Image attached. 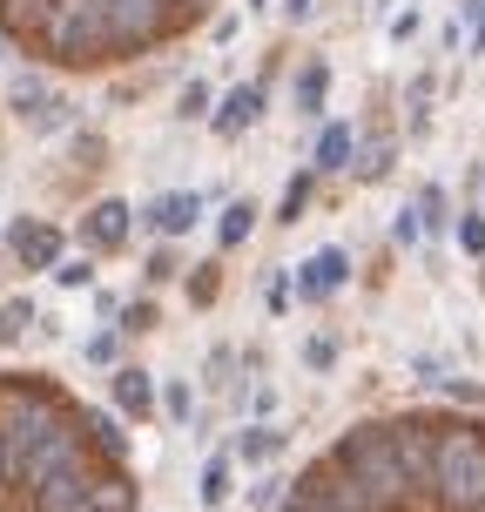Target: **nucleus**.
<instances>
[{
  "mask_svg": "<svg viewBox=\"0 0 485 512\" xmlns=\"http://www.w3.org/2000/svg\"><path fill=\"white\" fill-rule=\"evenodd\" d=\"M270 512H485V418L391 405L310 452Z\"/></svg>",
  "mask_w": 485,
  "mask_h": 512,
  "instance_id": "nucleus-1",
  "label": "nucleus"
},
{
  "mask_svg": "<svg viewBox=\"0 0 485 512\" xmlns=\"http://www.w3.org/2000/svg\"><path fill=\"white\" fill-rule=\"evenodd\" d=\"M7 243L21 250V263H54L61 256V230H48V223H14Z\"/></svg>",
  "mask_w": 485,
  "mask_h": 512,
  "instance_id": "nucleus-4",
  "label": "nucleus"
},
{
  "mask_svg": "<svg viewBox=\"0 0 485 512\" xmlns=\"http://www.w3.org/2000/svg\"><path fill=\"white\" fill-rule=\"evenodd\" d=\"M0 512H149L122 425L54 371H0Z\"/></svg>",
  "mask_w": 485,
  "mask_h": 512,
  "instance_id": "nucleus-2",
  "label": "nucleus"
},
{
  "mask_svg": "<svg viewBox=\"0 0 485 512\" xmlns=\"http://www.w3.org/2000/svg\"><path fill=\"white\" fill-rule=\"evenodd\" d=\"M182 223H196V196H169L155 209V230H182Z\"/></svg>",
  "mask_w": 485,
  "mask_h": 512,
  "instance_id": "nucleus-7",
  "label": "nucleus"
},
{
  "mask_svg": "<svg viewBox=\"0 0 485 512\" xmlns=\"http://www.w3.org/2000/svg\"><path fill=\"white\" fill-rule=\"evenodd\" d=\"M223 0H0V48L48 75H122L182 48Z\"/></svg>",
  "mask_w": 485,
  "mask_h": 512,
  "instance_id": "nucleus-3",
  "label": "nucleus"
},
{
  "mask_svg": "<svg viewBox=\"0 0 485 512\" xmlns=\"http://www.w3.org/2000/svg\"><path fill=\"white\" fill-rule=\"evenodd\" d=\"M115 405H122L128 418H149V405H155V384L142 378V371H122V378H115Z\"/></svg>",
  "mask_w": 485,
  "mask_h": 512,
  "instance_id": "nucleus-6",
  "label": "nucleus"
},
{
  "mask_svg": "<svg viewBox=\"0 0 485 512\" xmlns=\"http://www.w3.org/2000/svg\"><path fill=\"white\" fill-rule=\"evenodd\" d=\"M81 236H88L95 250H115V243L128 236V216H122V203H102L95 216H88V230H81Z\"/></svg>",
  "mask_w": 485,
  "mask_h": 512,
  "instance_id": "nucleus-5",
  "label": "nucleus"
},
{
  "mask_svg": "<svg viewBox=\"0 0 485 512\" xmlns=\"http://www.w3.org/2000/svg\"><path fill=\"white\" fill-rule=\"evenodd\" d=\"M344 142H351V135H344V128H331V135H324V162H344Z\"/></svg>",
  "mask_w": 485,
  "mask_h": 512,
  "instance_id": "nucleus-9",
  "label": "nucleus"
},
{
  "mask_svg": "<svg viewBox=\"0 0 485 512\" xmlns=\"http://www.w3.org/2000/svg\"><path fill=\"white\" fill-rule=\"evenodd\" d=\"M223 492H230V459H216L203 472V506H223Z\"/></svg>",
  "mask_w": 485,
  "mask_h": 512,
  "instance_id": "nucleus-8",
  "label": "nucleus"
},
{
  "mask_svg": "<svg viewBox=\"0 0 485 512\" xmlns=\"http://www.w3.org/2000/svg\"><path fill=\"white\" fill-rule=\"evenodd\" d=\"M243 230H250V209H230V223H223V243H236Z\"/></svg>",
  "mask_w": 485,
  "mask_h": 512,
  "instance_id": "nucleus-10",
  "label": "nucleus"
}]
</instances>
